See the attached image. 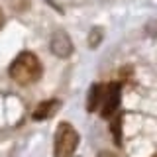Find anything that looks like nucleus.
<instances>
[{"label":"nucleus","mask_w":157,"mask_h":157,"mask_svg":"<svg viewBox=\"0 0 157 157\" xmlns=\"http://www.w3.org/2000/svg\"><path fill=\"white\" fill-rule=\"evenodd\" d=\"M41 71H43L41 63H39L36 53L24 51L12 61L8 73H10V78H12L14 82H18V85H32V82L39 81Z\"/></svg>","instance_id":"obj_1"},{"label":"nucleus","mask_w":157,"mask_h":157,"mask_svg":"<svg viewBox=\"0 0 157 157\" xmlns=\"http://www.w3.org/2000/svg\"><path fill=\"white\" fill-rule=\"evenodd\" d=\"M77 145H78L77 130L67 122H61L55 130V144H53L55 157H71L75 153Z\"/></svg>","instance_id":"obj_2"},{"label":"nucleus","mask_w":157,"mask_h":157,"mask_svg":"<svg viewBox=\"0 0 157 157\" xmlns=\"http://www.w3.org/2000/svg\"><path fill=\"white\" fill-rule=\"evenodd\" d=\"M122 98V88L118 82H110V85H102V94L100 102H98V112L104 118H112V114L118 110Z\"/></svg>","instance_id":"obj_3"},{"label":"nucleus","mask_w":157,"mask_h":157,"mask_svg":"<svg viewBox=\"0 0 157 157\" xmlns=\"http://www.w3.org/2000/svg\"><path fill=\"white\" fill-rule=\"evenodd\" d=\"M51 51L55 53L57 57H61V59L69 57V55L73 53V43H71V37H69L65 32L57 29V32L51 36Z\"/></svg>","instance_id":"obj_4"},{"label":"nucleus","mask_w":157,"mask_h":157,"mask_svg":"<svg viewBox=\"0 0 157 157\" xmlns=\"http://www.w3.org/2000/svg\"><path fill=\"white\" fill-rule=\"evenodd\" d=\"M59 104H61L59 100H43V102H39L37 108L32 112V118H33L36 122L47 120V118H51V116L59 110Z\"/></svg>","instance_id":"obj_5"},{"label":"nucleus","mask_w":157,"mask_h":157,"mask_svg":"<svg viewBox=\"0 0 157 157\" xmlns=\"http://www.w3.org/2000/svg\"><path fill=\"white\" fill-rule=\"evenodd\" d=\"M100 94H102V85H92L90 86V92H88V110H90V112L98 110Z\"/></svg>","instance_id":"obj_6"},{"label":"nucleus","mask_w":157,"mask_h":157,"mask_svg":"<svg viewBox=\"0 0 157 157\" xmlns=\"http://www.w3.org/2000/svg\"><path fill=\"white\" fill-rule=\"evenodd\" d=\"M98 157H118V155L112 153V151H106V149H104V151H100V153H98Z\"/></svg>","instance_id":"obj_7"},{"label":"nucleus","mask_w":157,"mask_h":157,"mask_svg":"<svg viewBox=\"0 0 157 157\" xmlns=\"http://www.w3.org/2000/svg\"><path fill=\"white\" fill-rule=\"evenodd\" d=\"M2 24H4V14L0 12V28H2Z\"/></svg>","instance_id":"obj_8"}]
</instances>
